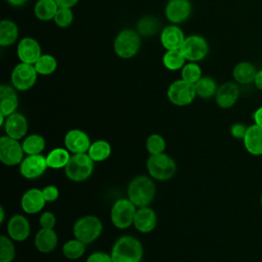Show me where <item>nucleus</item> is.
Returning a JSON list of instances; mask_svg holds the SVG:
<instances>
[{"instance_id": "obj_1", "label": "nucleus", "mask_w": 262, "mask_h": 262, "mask_svg": "<svg viewBox=\"0 0 262 262\" xmlns=\"http://www.w3.org/2000/svg\"><path fill=\"white\" fill-rule=\"evenodd\" d=\"M156 184L151 177L139 175L134 177L128 184V199L137 207H147L156 196Z\"/></svg>"}, {"instance_id": "obj_2", "label": "nucleus", "mask_w": 262, "mask_h": 262, "mask_svg": "<svg viewBox=\"0 0 262 262\" xmlns=\"http://www.w3.org/2000/svg\"><path fill=\"white\" fill-rule=\"evenodd\" d=\"M111 256L114 262H140L143 256V248L135 236L123 235L115 242Z\"/></svg>"}, {"instance_id": "obj_3", "label": "nucleus", "mask_w": 262, "mask_h": 262, "mask_svg": "<svg viewBox=\"0 0 262 262\" xmlns=\"http://www.w3.org/2000/svg\"><path fill=\"white\" fill-rule=\"evenodd\" d=\"M141 46V38L137 31L124 29L118 33L114 41L115 53L123 59L134 57Z\"/></svg>"}, {"instance_id": "obj_4", "label": "nucleus", "mask_w": 262, "mask_h": 262, "mask_svg": "<svg viewBox=\"0 0 262 262\" xmlns=\"http://www.w3.org/2000/svg\"><path fill=\"white\" fill-rule=\"evenodd\" d=\"M146 168L152 179L166 181L175 175L177 165L173 158L163 152L159 155H149L146 161Z\"/></svg>"}, {"instance_id": "obj_5", "label": "nucleus", "mask_w": 262, "mask_h": 262, "mask_svg": "<svg viewBox=\"0 0 262 262\" xmlns=\"http://www.w3.org/2000/svg\"><path fill=\"white\" fill-rule=\"evenodd\" d=\"M103 226L101 220L94 215H85L80 217L73 226L74 237L81 241L85 245L96 241L101 232Z\"/></svg>"}, {"instance_id": "obj_6", "label": "nucleus", "mask_w": 262, "mask_h": 262, "mask_svg": "<svg viewBox=\"0 0 262 262\" xmlns=\"http://www.w3.org/2000/svg\"><path fill=\"white\" fill-rule=\"evenodd\" d=\"M94 163L87 152L73 154L64 168L66 176L74 182H82L92 175Z\"/></svg>"}, {"instance_id": "obj_7", "label": "nucleus", "mask_w": 262, "mask_h": 262, "mask_svg": "<svg viewBox=\"0 0 262 262\" xmlns=\"http://www.w3.org/2000/svg\"><path fill=\"white\" fill-rule=\"evenodd\" d=\"M137 207L127 198L117 200L111 209V221L119 229H126L133 225Z\"/></svg>"}, {"instance_id": "obj_8", "label": "nucleus", "mask_w": 262, "mask_h": 262, "mask_svg": "<svg viewBox=\"0 0 262 262\" xmlns=\"http://www.w3.org/2000/svg\"><path fill=\"white\" fill-rule=\"evenodd\" d=\"M196 96L194 84L184 81L183 79L172 82L167 90L169 101L177 106H185L190 104Z\"/></svg>"}, {"instance_id": "obj_9", "label": "nucleus", "mask_w": 262, "mask_h": 262, "mask_svg": "<svg viewBox=\"0 0 262 262\" xmlns=\"http://www.w3.org/2000/svg\"><path fill=\"white\" fill-rule=\"evenodd\" d=\"M38 73L34 64L19 62L13 68L11 72V85L17 91H27L35 85Z\"/></svg>"}, {"instance_id": "obj_10", "label": "nucleus", "mask_w": 262, "mask_h": 262, "mask_svg": "<svg viewBox=\"0 0 262 262\" xmlns=\"http://www.w3.org/2000/svg\"><path fill=\"white\" fill-rule=\"evenodd\" d=\"M180 50L187 61L198 62L206 58L208 55L209 44L203 36L190 35L185 37Z\"/></svg>"}, {"instance_id": "obj_11", "label": "nucleus", "mask_w": 262, "mask_h": 262, "mask_svg": "<svg viewBox=\"0 0 262 262\" xmlns=\"http://www.w3.org/2000/svg\"><path fill=\"white\" fill-rule=\"evenodd\" d=\"M25 151L17 139L7 135L0 137V161L5 166L19 165L24 160Z\"/></svg>"}, {"instance_id": "obj_12", "label": "nucleus", "mask_w": 262, "mask_h": 262, "mask_svg": "<svg viewBox=\"0 0 262 262\" xmlns=\"http://www.w3.org/2000/svg\"><path fill=\"white\" fill-rule=\"evenodd\" d=\"M46 157L43 155H27L19 164V173L24 178L37 179L47 170Z\"/></svg>"}, {"instance_id": "obj_13", "label": "nucleus", "mask_w": 262, "mask_h": 262, "mask_svg": "<svg viewBox=\"0 0 262 262\" xmlns=\"http://www.w3.org/2000/svg\"><path fill=\"white\" fill-rule=\"evenodd\" d=\"M63 142L66 148L73 154L87 152L92 143L88 134L81 129L69 130L64 135Z\"/></svg>"}, {"instance_id": "obj_14", "label": "nucleus", "mask_w": 262, "mask_h": 262, "mask_svg": "<svg viewBox=\"0 0 262 262\" xmlns=\"http://www.w3.org/2000/svg\"><path fill=\"white\" fill-rule=\"evenodd\" d=\"M17 56L20 62L34 64L42 55V49L39 42L32 37H25L17 43Z\"/></svg>"}, {"instance_id": "obj_15", "label": "nucleus", "mask_w": 262, "mask_h": 262, "mask_svg": "<svg viewBox=\"0 0 262 262\" xmlns=\"http://www.w3.org/2000/svg\"><path fill=\"white\" fill-rule=\"evenodd\" d=\"M191 13V3L189 0H170L165 7V15L171 24H181L185 21Z\"/></svg>"}, {"instance_id": "obj_16", "label": "nucleus", "mask_w": 262, "mask_h": 262, "mask_svg": "<svg viewBox=\"0 0 262 262\" xmlns=\"http://www.w3.org/2000/svg\"><path fill=\"white\" fill-rule=\"evenodd\" d=\"M7 233L8 236L14 242H24L26 241L31 232L30 222L21 214H15L11 216L7 222Z\"/></svg>"}, {"instance_id": "obj_17", "label": "nucleus", "mask_w": 262, "mask_h": 262, "mask_svg": "<svg viewBox=\"0 0 262 262\" xmlns=\"http://www.w3.org/2000/svg\"><path fill=\"white\" fill-rule=\"evenodd\" d=\"M3 128L7 136L19 140L28 132L27 118L23 114L15 112L5 118Z\"/></svg>"}, {"instance_id": "obj_18", "label": "nucleus", "mask_w": 262, "mask_h": 262, "mask_svg": "<svg viewBox=\"0 0 262 262\" xmlns=\"http://www.w3.org/2000/svg\"><path fill=\"white\" fill-rule=\"evenodd\" d=\"M46 203L42 189L36 187L26 190L20 199V207L27 214L39 213Z\"/></svg>"}, {"instance_id": "obj_19", "label": "nucleus", "mask_w": 262, "mask_h": 262, "mask_svg": "<svg viewBox=\"0 0 262 262\" xmlns=\"http://www.w3.org/2000/svg\"><path fill=\"white\" fill-rule=\"evenodd\" d=\"M239 97V88L234 82H225L220 85L215 94V101L221 108H230Z\"/></svg>"}, {"instance_id": "obj_20", "label": "nucleus", "mask_w": 262, "mask_h": 262, "mask_svg": "<svg viewBox=\"0 0 262 262\" xmlns=\"http://www.w3.org/2000/svg\"><path fill=\"white\" fill-rule=\"evenodd\" d=\"M185 40L184 33L177 25L166 26L160 35V41L162 46L166 50L180 49Z\"/></svg>"}, {"instance_id": "obj_21", "label": "nucleus", "mask_w": 262, "mask_h": 262, "mask_svg": "<svg viewBox=\"0 0 262 262\" xmlns=\"http://www.w3.org/2000/svg\"><path fill=\"white\" fill-rule=\"evenodd\" d=\"M158 218L157 214L149 206L138 208L134 217L133 225L142 233H148L152 231L157 226Z\"/></svg>"}, {"instance_id": "obj_22", "label": "nucleus", "mask_w": 262, "mask_h": 262, "mask_svg": "<svg viewBox=\"0 0 262 262\" xmlns=\"http://www.w3.org/2000/svg\"><path fill=\"white\" fill-rule=\"evenodd\" d=\"M16 91L12 85L2 84L0 86V115L8 117L16 112L18 105Z\"/></svg>"}, {"instance_id": "obj_23", "label": "nucleus", "mask_w": 262, "mask_h": 262, "mask_svg": "<svg viewBox=\"0 0 262 262\" xmlns=\"http://www.w3.org/2000/svg\"><path fill=\"white\" fill-rule=\"evenodd\" d=\"M243 142L250 155L262 156V128L256 124L248 126Z\"/></svg>"}, {"instance_id": "obj_24", "label": "nucleus", "mask_w": 262, "mask_h": 262, "mask_svg": "<svg viewBox=\"0 0 262 262\" xmlns=\"http://www.w3.org/2000/svg\"><path fill=\"white\" fill-rule=\"evenodd\" d=\"M35 247L36 249L44 254L50 253L55 250L58 237L54 228H41L35 235Z\"/></svg>"}, {"instance_id": "obj_25", "label": "nucleus", "mask_w": 262, "mask_h": 262, "mask_svg": "<svg viewBox=\"0 0 262 262\" xmlns=\"http://www.w3.org/2000/svg\"><path fill=\"white\" fill-rule=\"evenodd\" d=\"M257 74L256 67L250 61H241L236 63L232 70V77L237 84L248 85L254 83Z\"/></svg>"}, {"instance_id": "obj_26", "label": "nucleus", "mask_w": 262, "mask_h": 262, "mask_svg": "<svg viewBox=\"0 0 262 262\" xmlns=\"http://www.w3.org/2000/svg\"><path fill=\"white\" fill-rule=\"evenodd\" d=\"M18 38V27L11 19H2L0 21V46H10Z\"/></svg>"}, {"instance_id": "obj_27", "label": "nucleus", "mask_w": 262, "mask_h": 262, "mask_svg": "<svg viewBox=\"0 0 262 262\" xmlns=\"http://www.w3.org/2000/svg\"><path fill=\"white\" fill-rule=\"evenodd\" d=\"M71 159L70 151L66 147H55L46 156L48 168L61 169L66 168Z\"/></svg>"}, {"instance_id": "obj_28", "label": "nucleus", "mask_w": 262, "mask_h": 262, "mask_svg": "<svg viewBox=\"0 0 262 262\" xmlns=\"http://www.w3.org/2000/svg\"><path fill=\"white\" fill-rule=\"evenodd\" d=\"M57 9L55 0H38L34 7V13L38 19L47 21L54 18Z\"/></svg>"}, {"instance_id": "obj_29", "label": "nucleus", "mask_w": 262, "mask_h": 262, "mask_svg": "<svg viewBox=\"0 0 262 262\" xmlns=\"http://www.w3.org/2000/svg\"><path fill=\"white\" fill-rule=\"evenodd\" d=\"M87 154L94 162H103L110 158L112 154V146L108 141L98 139L91 143Z\"/></svg>"}, {"instance_id": "obj_30", "label": "nucleus", "mask_w": 262, "mask_h": 262, "mask_svg": "<svg viewBox=\"0 0 262 262\" xmlns=\"http://www.w3.org/2000/svg\"><path fill=\"white\" fill-rule=\"evenodd\" d=\"M196 96L208 99L215 96L218 86L216 81L208 76H202V78L194 84Z\"/></svg>"}, {"instance_id": "obj_31", "label": "nucleus", "mask_w": 262, "mask_h": 262, "mask_svg": "<svg viewBox=\"0 0 262 262\" xmlns=\"http://www.w3.org/2000/svg\"><path fill=\"white\" fill-rule=\"evenodd\" d=\"M21 145L25 155H39L44 150L46 142L42 135L34 133L26 136Z\"/></svg>"}, {"instance_id": "obj_32", "label": "nucleus", "mask_w": 262, "mask_h": 262, "mask_svg": "<svg viewBox=\"0 0 262 262\" xmlns=\"http://www.w3.org/2000/svg\"><path fill=\"white\" fill-rule=\"evenodd\" d=\"M162 60L164 67L170 71L181 70L187 61L180 49L166 50Z\"/></svg>"}, {"instance_id": "obj_33", "label": "nucleus", "mask_w": 262, "mask_h": 262, "mask_svg": "<svg viewBox=\"0 0 262 262\" xmlns=\"http://www.w3.org/2000/svg\"><path fill=\"white\" fill-rule=\"evenodd\" d=\"M86 251V245L76 237L67 241L61 249L63 256L69 260L80 259Z\"/></svg>"}, {"instance_id": "obj_34", "label": "nucleus", "mask_w": 262, "mask_h": 262, "mask_svg": "<svg viewBox=\"0 0 262 262\" xmlns=\"http://www.w3.org/2000/svg\"><path fill=\"white\" fill-rule=\"evenodd\" d=\"M34 67L41 76H49L57 69V60L51 54H42L39 59L34 63Z\"/></svg>"}, {"instance_id": "obj_35", "label": "nucleus", "mask_w": 262, "mask_h": 262, "mask_svg": "<svg viewBox=\"0 0 262 262\" xmlns=\"http://www.w3.org/2000/svg\"><path fill=\"white\" fill-rule=\"evenodd\" d=\"M160 28V21L154 16H143L137 23V32L142 36H152Z\"/></svg>"}, {"instance_id": "obj_36", "label": "nucleus", "mask_w": 262, "mask_h": 262, "mask_svg": "<svg viewBox=\"0 0 262 262\" xmlns=\"http://www.w3.org/2000/svg\"><path fill=\"white\" fill-rule=\"evenodd\" d=\"M13 239L9 236H0V262H12L15 257V247Z\"/></svg>"}, {"instance_id": "obj_37", "label": "nucleus", "mask_w": 262, "mask_h": 262, "mask_svg": "<svg viewBox=\"0 0 262 262\" xmlns=\"http://www.w3.org/2000/svg\"><path fill=\"white\" fill-rule=\"evenodd\" d=\"M181 71V79L186 82L195 84L202 78V69L198 62L188 61L186 62Z\"/></svg>"}, {"instance_id": "obj_38", "label": "nucleus", "mask_w": 262, "mask_h": 262, "mask_svg": "<svg viewBox=\"0 0 262 262\" xmlns=\"http://www.w3.org/2000/svg\"><path fill=\"white\" fill-rule=\"evenodd\" d=\"M145 147L149 155H159L163 154L166 149V140L165 138L158 134H150L145 141Z\"/></svg>"}, {"instance_id": "obj_39", "label": "nucleus", "mask_w": 262, "mask_h": 262, "mask_svg": "<svg viewBox=\"0 0 262 262\" xmlns=\"http://www.w3.org/2000/svg\"><path fill=\"white\" fill-rule=\"evenodd\" d=\"M53 20H54L55 25L59 28L70 27L74 20V12H73L72 8L58 7Z\"/></svg>"}, {"instance_id": "obj_40", "label": "nucleus", "mask_w": 262, "mask_h": 262, "mask_svg": "<svg viewBox=\"0 0 262 262\" xmlns=\"http://www.w3.org/2000/svg\"><path fill=\"white\" fill-rule=\"evenodd\" d=\"M39 224L41 228H54L56 224V217L50 211H45L39 218Z\"/></svg>"}, {"instance_id": "obj_41", "label": "nucleus", "mask_w": 262, "mask_h": 262, "mask_svg": "<svg viewBox=\"0 0 262 262\" xmlns=\"http://www.w3.org/2000/svg\"><path fill=\"white\" fill-rule=\"evenodd\" d=\"M42 192H43V195L46 200L47 203H53L55 202L58 196H59V190L57 188V186L55 185H52V184H49V185H46L43 189H42Z\"/></svg>"}, {"instance_id": "obj_42", "label": "nucleus", "mask_w": 262, "mask_h": 262, "mask_svg": "<svg viewBox=\"0 0 262 262\" xmlns=\"http://www.w3.org/2000/svg\"><path fill=\"white\" fill-rule=\"evenodd\" d=\"M85 262H114L112 259L111 254H107L105 252H94L90 254Z\"/></svg>"}, {"instance_id": "obj_43", "label": "nucleus", "mask_w": 262, "mask_h": 262, "mask_svg": "<svg viewBox=\"0 0 262 262\" xmlns=\"http://www.w3.org/2000/svg\"><path fill=\"white\" fill-rule=\"evenodd\" d=\"M248 126H246L243 123H234L230 127V134L235 139H244L246 132H247Z\"/></svg>"}, {"instance_id": "obj_44", "label": "nucleus", "mask_w": 262, "mask_h": 262, "mask_svg": "<svg viewBox=\"0 0 262 262\" xmlns=\"http://www.w3.org/2000/svg\"><path fill=\"white\" fill-rule=\"evenodd\" d=\"M55 2L60 8H72L79 2V0H55Z\"/></svg>"}, {"instance_id": "obj_45", "label": "nucleus", "mask_w": 262, "mask_h": 262, "mask_svg": "<svg viewBox=\"0 0 262 262\" xmlns=\"http://www.w3.org/2000/svg\"><path fill=\"white\" fill-rule=\"evenodd\" d=\"M253 120H254V124H256L262 128V105L259 106L253 113Z\"/></svg>"}, {"instance_id": "obj_46", "label": "nucleus", "mask_w": 262, "mask_h": 262, "mask_svg": "<svg viewBox=\"0 0 262 262\" xmlns=\"http://www.w3.org/2000/svg\"><path fill=\"white\" fill-rule=\"evenodd\" d=\"M254 85L257 89L262 91V69L257 71V74H256L255 79H254Z\"/></svg>"}, {"instance_id": "obj_47", "label": "nucleus", "mask_w": 262, "mask_h": 262, "mask_svg": "<svg viewBox=\"0 0 262 262\" xmlns=\"http://www.w3.org/2000/svg\"><path fill=\"white\" fill-rule=\"evenodd\" d=\"M10 5L12 6H21L24 5L28 0H6Z\"/></svg>"}, {"instance_id": "obj_48", "label": "nucleus", "mask_w": 262, "mask_h": 262, "mask_svg": "<svg viewBox=\"0 0 262 262\" xmlns=\"http://www.w3.org/2000/svg\"><path fill=\"white\" fill-rule=\"evenodd\" d=\"M0 212H1V215H0V223L2 224L4 222V219H5V213H4V208L3 207H0Z\"/></svg>"}, {"instance_id": "obj_49", "label": "nucleus", "mask_w": 262, "mask_h": 262, "mask_svg": "<svg viewBox=\"0 0 262 262\" xmlns=\"http://www.w3.org/2000/svg\"><path fill=\"white\" fill-rule=\"evenodd\" d=\"M261 205H262V194H261Z\"/></svg>"}]
</instances>
